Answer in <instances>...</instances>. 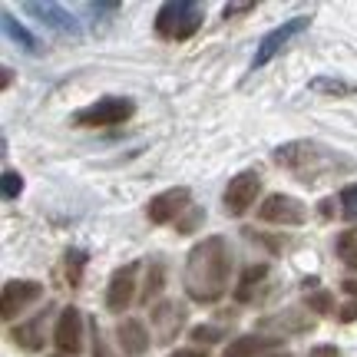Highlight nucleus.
<instances>
[{"label": "nucleus", "mask_w": 357, "mask_h": 357, "mask_svg": "<svg viewBox=\"0 0 357 357\" xmlns=\"http://www.w3.org/2000/svg\"><path fill=\"white\" fill-rule=\"evenodd\" d=\"M231 281V248L222 235L202 238L185 258L182 288L195 305H215L225 298Z\"/></svg>", "instance_id": "obj_1"}, {"label": "nucleus", "mask_w": 357, "mask_h": 357, "mask_svg": "<svg viewBox=\"0 0 357 357\" xmlns=\"http://www.w3.org/2000/svg\"><path fill=\"white\" fill-rule=\"evenodd\" d=\"M275 162L284 166L288 172L307 182V185H318L321 178L328 176H337V172H351L354 162L341 155L337 149H328L321 142H311V139H294V142H284L275 149Z\"/></svg>", "instance_id": "obj_2"}, {"label": "nucleus", "mask_w": 357, "mask_h": 357, "mask_svg": "<svg viewBox=\"0 0 357 357\" xmlns=\"http://www.w3.org/2000/svg\"><path fill=\"white\" fill-rule=\"evenodd\" d=\"M202 20H205V7L195 3V0H169L159 7L155 13V33L162 40H189L202 30Z\"/></svg>", "instance_id": "obj_3"}, {"label": "nucleus", "mask_w": 357, "mask_h": 357, "mask_svg": "<svg viewBox=\"0 0 357 357\" xmlns=\"http://www.w3.org/2000/svg\"><path fill=\"white\" fill-rule=\"evenodd\" d=\"M132 113H136V102L129 100V96H102V100L77 109V113H73V123H77V126H93V129L119 126V123H126Z\"/></svg>", "instance_id": "obj_4"}, {"label": "nucleus", "mask_w": 357, "mask_h": 357, "mask_svg": "<svg viewBox=\"0 0 357 357\" xmlns=\"http://www.w3.org/2000/svg\"><path fill=\"white\" fill-rule=\"evenodd\" d=\"M307 26H311V17H307V13H298V17H291V20H284L281 26H275L271 33H265V37H261V43H258L255 56H252V70L268 66L281 50H284V47H288V43H291L294 37H301Z\"/></svg>", "instance_id": "obj_5"}, {"label": "nucleus", "mask_w": 357, "mask_h": 357, "mask_svg": "<svg viewBox=\"0 0 357 357\" xmlns=\"http://www.w3.org/2000/svg\"><path fill=\"white\" fill-rule=\"evenodd\" d=\"M258 192H261V176L252 172V169H248V172H238V176L225 185V195H222L225 212H229V215H245V212L258 202Z\"/></svg>", "instance_id": "obj_6"}, {"label": "nucleus", "mask_w": 357, "mask_h": 357, "mask_svg": "<svg viewBox=\"0 0 357 357\" xmlns=\"http://www.w3.org/2000/svg\"><path fill=\"white\" fill-rule=\"evenodd\" d=\"M24 10H26V13H33V17H37V20H40L43 26H47V30L60 33V37H79L77 17L66 10V7L53 3V0H43V3H37V0H26Z\"/></svg>", "instance_id": "obj_7"}, {"label": "nucleus", "mask_w": 357, "mask_h": 357, "mask_svg": "<svg viewBox=\"0 0 357 357\" xmlns=\"http://www.w3.org/2000/svg\"><path fill=\"white\" fill-rule=\"evenodd\" d=\"M189 205H192V192L185 185H176V189H166V192H159L155 199H149L146 215H149L153 225H166V222H176Z\"/></svg>", "instance_id": "obj_8"}, {"label": "nucleus", "mask_w": 357, "mask_h": 357, "mask_svg": "<svg viewBox=\"0 0 357 357\" xmlns=\"http://www.w3.org/2000/svg\"><path fill=\"white\" fill-rule=\"evenodd\" d=\"M258 218L268 225H301L307 218V208L294 195H268L258 205Z\"/></svg>", "instance_id": "obj_9"}, {"label": "nucleus", "mask_w": 357, "mask_h": 357, "mask_svg": "<svg viewBox=\"0 0 357 357\" xmlns=\"http://www.w3.org/2000/svg\"><path fill=\"white\" fill-rule=\"evenodd\" d=\"M37 298H43V284L40 281H26V278H13L3 284V321H10L13 314H20L26 305H33Z\"/></svg>", "instance_id": "obj_10"}, {"label": "nucleus", "mask_w": 357, "mask_h": 357, "mask_svg": "<svg viewBox=\"0 0 357 357\" xmlns=\"http://www.w3.org/2000/svg\"><path fill=\"white\" fill-rule=\"evenodd\" d=\"M53 341L63 354H79L83 347V314L77 307H63L60 318H56V328H53Z\"/></svg>", "instance_id": "obj_11"}, {"label": "nucleus", "mask_w": 357, "mask_h": 357, "mask_svg": "<svg viewBox=\"0 0 357 357\" xmlns=\"http://www.w3.org/2000/svg\"><path fill=\"white\" fill-rule=\"evenodd\" d=\"M136 275H139V265L129 261V265L116 268L113 278H109V291H106V307L109 311H123L129 307L132 294H136Z\"/></svg>", "instance_id": "obj_12"}, {"label": "nucleus", "mask_w": 357, "mask_h": 357, "mask_svg": "<svg viewBox=\"0 0 357 357\" xmlns=\"http://www.w3.org/2000/svg\"><path fill=\"white\" fill-rule=\"evenodd\" d=\"M116 334H119V344H123V351H126L129 357H142L149 351V331H146L142 321L126 318L119 328H116Z\"/></svg>", "instance_id": "obj_13"}, {"label": "nucleus", "mask_w": 357, "mask_h": 357, "mask_svg": "<svg viewBox=\"0 0 357 357\" xmlns=\"http://www.w3.org/2000/svg\"><path fill=\"white\" fill-rule=\"evenodd\" d=\"M275 344H278V337H268V334H242V337H235V341L225 347L222 357H261Z\"/></svg>", "instance_id": "obj_14"}, {"label": "nucleus", "mask_w": 357, "mask_h": 357, "mask_svg": "<svg viewBox=\"0 0 357 357\" xmlns=\"http://www.w3.org/2000/svg\"><path fill=\"white\" fill-rule=\"evenodd\" d=\"M0 26H3V37L10 40L13 47H20V50L30 53V56H37V53H40L37 37H33V33H30V30H26L24 24H17V20H13V17H10L7 10L0 13Z\"/></svg>", "instance_id": "obj_15"}, {"label": "nucleus", "mask_w": 357, "mask_h": 357, "mask_svg": "<svg viewBox=\"0 0 357 357\" xmlns=\"http://www.w3.org/2000/svg\"><path fill=\"white\" fill-rule=\"evenodd\" d=\"M182 318H185V311H182L178 305H159V307H153V321H155V328H159V334H162V337L176 334L178 328H182Z\"/></svg>", "instance_id": "obj_16"}, {"label": "nucleus", "mask_w": 357, "mask_h": 357, "mask_svg": "<svg viewBox=\"0 0 357 357\" xmlns=\"http://www.w3.org/2000/svg\"><path fill=\"white\" fill-rule=\"evenodd\" d=\"M40 328H43V314L33 321H26V324H20V328H13V341L24 347V351H40L43 347V334H40Z\"/></svg>", "instance_id": "obj_17"}, {"label": "nucleus", "mask_w": 357, "mask_h": 357, "mask_svg": "<svg viewBox=\"0 0 357 357\" xmlns=\"http://www.w3.org/2000/svg\"><path fill=\"white\" fill-rule=\"evenodd\" d=\"M83 268H86V252L83 248H70L66 252V281H70V288H77L83 281Z\"/></svg>", "instance_id": "obj_18"}, {"label": "nucleus", "mask_w": 357, "mask_h": 357, "mask_svg": "<svg viewBox=\"0 0 357 357\" xmlns=\"http://www.w3.org/2000/svg\"><path fill=\"white\" fill-rule=\"evenodd\" d=\"M311 89H318V93H331V96H347V93H354L351 83H344V79H331V77L311 79Z\"/></svg>", "instance_id": "obj_19"}, {"label": "nucleus", "mask_w": 357, "mask_h": 357, "mask_svg": "<svg viewBox=\"0 0 357 357\" xmlns=\"http://www.w3.org/2000/svg\"><path fill=\"white\" fill-rule=\"evenodd\" d=\"M337 255L344 261L347 268H357V235L354 231H344L341 238H337Z\"/></svg>", "instance_id": "obj_20"}, {"label": "nucleus", "mask_w": 357, "mask_h": 357, "mask_svg": "<svg viewBox=\"0 0 357 357\" xmlns=\"http://www.w3.org/2000/svg\"><path fill=\"white\" fill-rule=\"evenodd\" d=\"M268 275V265H255V268H248V271H245V281H242V288H238V301H248V298H252V288H255L258 281L265 278Z\"/></svg>", "instance_id": "obj_21"}, {"label": "nucleus", "mask_w": 357, "mask_h": 357, "mask_svg": "<svg viewBox=\"0 0 357 357\" xmlns=\"http://www.w3.org/2000/svg\"><path fill=\"white\" fill-rule=\"evenodd\" d=\"M337 202H341V212H344L347 222H357V182H351V185L341 189Z\"/></svg>", "instance_id": "obj_22"}, {"label": "nucleus", "mask_w": 357, "mask_h": 357, "mask_svg": "<svg viewBox=\"0 0 357 357\" xmlns=\"http://www.w3.org/2000/svg\"><path fill=\"white\" fill-rule=\"evenodd\" d=\"M3 199L7 202H13L20 192H24V178H20V172H13V169H3Z\"/></svg>", "instance_id": "obj_23"}, {"label": "nucleus", "mask_w": 357, "mask_h": 357, "mask_svg": "<svg viewBox=\"0 0 357 357\" xmlns=\"http://www.w3.org/2000/svg\"><path fill=\"white\" fill-rule=\"evenodd\" d=\"M162 278H166V275H162V265L155 261V265H153V275H149V281H146V301L162 291Z\"/></svg>", "instance_id": "obj_24"}, {"label": "nucleus", "mask_w": 357, "mask_h": 357, "mask_svg": "<svg viewBox=\"0 0 357 357\" xmlns=\"http://www.w3.org/2000/svg\"><path fill=\"white\" fill-rule=\"evenodd\" d=\"M93 357H116L113 351H109V344H106V337L100 334L96 324H93Z\"/></svg>", "instance_id": "obj_25"}, {"label": "nucleus", "mask_w": 357, "mask_h": 357, "mask_svg": "<svg viewBox=\"0 0 357 357\" xmlns=\"http://www.w3.org/2000/svg\"><path fill=\"white\" fill-rule=\"evenodd\" d=\"M311 305L318 307L321 314H328V311H334V301H331V294H328V291H318L314 298H311Z\"/></svg>", "instance_id": "obj_26"}, {"label": "nucleus", "mask_w": 357, "mask_h": 357, "mask_svg": "<svg viewBox=\"0 0 357 357\" xmlns=\"http://www.w3.org/2000/svg\"><path fill=\"white\" fill-rule=\"evenodd\" d=\"M202 218H205V212H199V208H192V215L178 222V231H192L195 225H199V222H202Z\"/></svg>", "instance_id": "obj_27"}, {"label": "nucleus", "mask_w": 357, "mask_h": 357, "mask_svg": "<svg viewBox=\"0 0 357 357\" xmlns=\"http://www.w3.org/2000/svg\"><path fill=\"white\" fill-rule=\"evenodd\" d=\"M307 357H341V354H337V347L334 344H318V347H311V354Z\"/></svg>", "instance_id": "obj_28"}, {"label": "nucleus", "mask_w": 357, "mask_h": 357, "mask_svg": "<svg viewBox=\"0 0 357 357\" xmlns=\"http://www.w3.org/2000/svg\"><path fill=\"white\" fill-rule=\"evenodd\" d=\"M255 10V3H225V17H235V13H248Z\"/></svg>", "instance_id": "obj_29"}, {"label": "nucleus", "mask_w": 357, "mask_h": 357, "mask_svg": "<svg viewBox=\"0 0 357 357\" xmlns=\"http://www.w3.org/2000/svg\"><path fill=\"white\" fill-rule=\"evenodd\" d=\"M357 318V301H351V305H344V311H341V321H354Z\"/></svg>", "instance_id": "obj_30"}, {"label": "nucleus", "mask_w": 357, "mask_h": 357, "mask_svg": "<svg viewBox=\"0 0 357 357\" xmlns=\"http://www.w3.org/2000/svg\"><path fill=\"white\" fill-rule=\"evenodd\" d=\"M169 357H205L202 351H192V347H182V351H176V354H169Z\"/></svg>", "instance_id": "obj_31"}, {"label": "nucleus", "mask_w": 357, "mask_h": 357, "mask_svg": "<svg viewBox=\"0 0 357 357\" xmlns=\"http://www.w3.org/2000/svg\"><path fill=\"white\" fill-rule=\"evenodd\" d=\"M344 288H347L351 294H357V281H344Z\"/></svg>", "instance_id": "obj_32"}]
</instances>
